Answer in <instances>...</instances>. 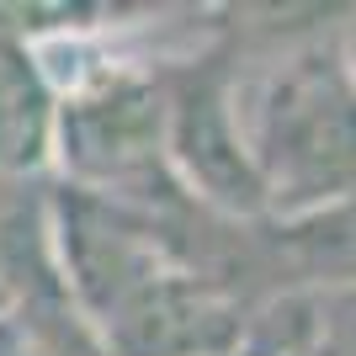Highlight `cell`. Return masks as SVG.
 I'll return each instance as SVG.
<instances>
[{
    "mask_svg": "<svg viewBox=\"0 0 356 356\" xmlns=\"http://www.w3.org/2000/svg\"><path fill=\"white\" fill-rule=\"evenodd\" d=\"M245 154L277 208H325L356 192V74L335 48L287 54L245 106Z\"/></svg>",
    "mask_w": 356,
    "mask_h": 356,
    "instance_id": "6da1fadb",
    "label": "cell"
},
{
    "mask_svg": "<svg viewBox=\"0 0 356 356\" xmlns=\"http://www.w3.org/2000/svg\"><path fill=\"white\" fill-rule=\"evenodd\" d=\"M346 64H351V74H356V27H351V54H346Z\"/></svg>",
    "mask_w": 356,
    "mask_h": 356,
    "instance_id": "8992f818",
    "label": "cell"
},
{
    "mask_svg": "<svg viewBox=\"0 0 356 356\" xmlns=\"http://www.w3.org/2000/svg\"><path fill=\"white\" fill-rule=\"evenodd\" d=\"M170 154H176L192 181L208 186L213 202L234 213H250L266 202L261 181H255V165L245 154V138H239V122H234V106H229V90H223V74L213 70H186L181 74L176 96H170Z\"/></svg>",
    "mask_w": 356,
    "mask_h": 356,
    "instance_id": "3957f363",
    "label": "cell"
},
{
    "mask_svg": "<svg viewBox=\"0 0 356 356\" xmlns=\"http://www.w3.org/2000/svg\"><path fill=\"white\" fill-rule=\"evenodd\" d=\"M293 356H319V351H293Z\"/></svg>",
    "mask_w": 356,
    "mask_h": 356,
    "instance_id": "52a82bcc",
    "label": "cell"
},
{
    "mask_svg": "<svg viewBox=\"0 0 356 356\" xmlns=\"http://www.w3.org/2000/svg\"><path fill=\"white\" fill-rule=\"evenodd\" d=\"M282 250L303 277H356V192L282 229Z\"/></svg>",
    "mask_w": 356,
    "mask_h": 356,
    "instance_id": "5b68a950",
    "label": "cell"
},
{
    "mask_svg": "<svg viewBox=\"0 0 356 356\" xmlns=\"http://www.w3.org/2000/svg\"><path fill=\"white\" fill-rule=\"evenodd\" d=\"M154 149L160 102L128 74H106L96 90L64 102V160L86 181H118L128 192L138 176H154Z\"/></svg>",
    "mask_w": 356,
    "mask_h": 356,
    "instance_id": "7a4b0ae2",
    "label": "cell"
},
{
    "mask_svg": "<svg viewBox=\"0 0 356 356\" xmlns=\"http://www.w3.org/2000/svg\"><path fill=\"white\" fill-rule=\"evenodd\" d=\"M48 144V102L16 48H0V165H38Z\"/></svg>",
    "mask_w": 356,
    "mask_h": 356,
    "instance_id": "277c9868",
    "label": "cell"
}]
</instances>
